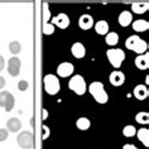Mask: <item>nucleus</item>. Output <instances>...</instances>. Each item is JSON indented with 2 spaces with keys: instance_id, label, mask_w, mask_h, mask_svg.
<instances>
[{
  "instance_id": "f257e3e1",
  "label": "nucleus",
  "mask_w": 149,
  "mask_h": 149,
  "mask_svg": "<svg viewBox=\"0 0 149 149\" xmlns=\"http://www.w3.org/2000/svg\"><path fill=\"white\" fill-rule=\"evenodd\" d=\"M125 46H126L128 49L134 51L139 54L147 53V49H148V43L138 36H130L129 38L126 39Z\"/></svg>"
},
{
  "instance_id": "f03ea898",
  "label": "nucleus",
  "mask_w": 149,
  "mask_h": 149,
  "mask_svg": "<svg viewBox=\"0 0 149 149\" xmlns=\"http://www.w3.org/2000/svg\"><path fill=\"white\" fill-rule=\"evenodd\" d=\"M88 91L99 104H106L107 100H109V96H107L105 88H104L102 82H99V81L92 82L88 86Z\"/></svg>"
},
{
  "instance_id": "7ed1b4c3",
  "label": "nucleus",
  "mask_w": 149,
  "mask_h": 149,
  "mask_svg": "<svg viewBox=\"0 0 149 149\" xmlns=\"http://www.w3.org/2000/svg\"><path fill=\"white\" fill-rule=\"evenodd\" d=\"M43 84H44V90L48 95H57L59 92V80L58 77H56L54 74H47L43 79Z\"/></svg>"
},
{
  "instance_id": "20e7f679",
  "label": "nucleus",
  "mask_w": 149,
  "mask_h": 149,
  "mask_svg": "<svg viewBox=\"0 0 149 149\" xmlns=\"http://www.w3.org/2000/svg\"><path fill=\"white\" fill-rule=\"evenodd\" d=\"M68 87L70 90H72L73 92H76L77 95H84L86 92V81L81 74H74L72 79L68 82Z\"/></svg>"
},
{
  "instance_id": "39448f33",
  "label": "nucleus",
  "mask_w": 149,
  "mask_h": 149,
  "mask_svg": "<svg viewBox=\"0 0 149 149\" xmlns=\"http://www.w3.org/2000/svg\"><path fill=\"white\" fill-rule=\"evenodd\" d=\"M107 59L109 62L113 65V67H120V65L123 63V61L125 59V53L123 49H119V48H111L106 52Z\"/></svg>"
},
{
  "instance_id": "423d86ee",
  "label": "nucleus",
  "mask_w": 149,
  "mask_h": 149,
  "mask_svg": "<svg viewBox=\"0 0 149 149\" xmlns=\"http://www.w3.org/2000/svg\"><path fill=\"white\" fill-rule=\"evenodd\" d=\"M17 143L23 149H31V148H33V145H34V135H33V133L28 132V130L22 132L19 135L17 136Z\"/></svg>"
},
{
  "instance_id": "0eeeda50",
  "label": "nucleus",
  "mask_w": 149,
  "mask_h": 149,
  "mask_svg": "<svg viewBox=\"0 0 149 149\" xmlns=\"http://www.w3.org/2000/svg\"><path fill=\"white\" fill-rule=\"evenodd\" d=\"M51 24H53L61 29H66V28H68V25H70V18L67 17V14L61 13V14H58L57 17L52 18Z\"/></svg>"
},
{
  "instance_id": "6e6552de",
  "label": "nucleus",
  "mask_w": 149,
  "mask_h": 149,
  "mask_svg": "<svg viewBox=\"0 0 149 149\" xmlns=\"http://www.w3.org/2000/svg\"><path fill=\"white\" fill-rule=\"evenodd\" d=\"M73 70H74V67H73L72 63H70V62H62L61 65L57 67V74H58L59 77H68V76L72 74Z\"/></svg>"
},
{
  "instance_id": "1a4fd4ad",
  "label": "nucleus",
  "mask_w": 149,
  "mask_h": 149,
  "mask_svg": "<svg viewBox=\"0 0 149 149\" xmlns=\"http://www.w3.org/2000/svg\"><path fill=\"white\" fill-rule=\"evenodd\" d=\"M109 81L113 86H121L125 82V74L121 72V71H113L110 73V77H109Z\"/></svg>"
},
{
  "instance_id": "9d476101",
  "label": "nucleus",
  "mask_w": 149,
  "mask_h": 149,
  "mask_svg": "<svg viewBox=\"0 0 149 149\" xmlns=\"http://www.w3.org/2000/svg\"><path fill=\"white\" fill-rule=\"evenodd\" d=\"M8 72L9 74L17 77L20 72V59L17 57H12L8 62Z\"/></svg>"
},
{
  "instance_id": "9b49d317",
  "label": "nucleus",
  "mask_w": 149,
  "mask_h": 149,
  "mask_svg": "<svg viewBox=\"0 0 149 149\" xmlns=\"http://www.w3.org/2000/svg\"><path fill=\"white\" fill-rule=\"evenodd\" d=\"M79 25L84 31H88V29H91L92 25H94V19H92V17L88 15V14H84L79 19Z\"/></svg>"
},
{
  "instance_id": "f8f14e48",
  "label": "nucleus",
  "mask_w": 149,
  "mask_h": 149,
  "mask_svg": "<svg viewBox=\"0 0 149 149\" xmlns=\"http://www.w3.org/2000/svg\"><path fill=\"white\" fill-rule=\"evenodd\" d=\"M71 52L76 58H84L85 54H86V49H85V46L80 42H76L72 44L71 47Z\"/></svg>"
},
{
  "instance_id": "ddd939ff",
  "label": "nucleus",
  "mask_w": 149,
  "mask_h": 149,
  "mask_svg": "<svg viewBox=\"0 0 149 149\" xmlns=\"http://www.w3.org/2000/svg\"><path fill=\"white\" fill-rule=\"evenodd\" d=\"M135 66L139 70H147L149 67V53L139 54L135 58Z\"/></svg>"
},
{
  "instance_id": "4468645a",
  "label": "nucleus",
  "mask_w": 149,
  "mask_h": 149,
  "mask_svg": "<svg viewBox=\"0 0 149 149\" xmlns=\"http://www.w3.org/2000/svg\"><path fill=\"white\" fill-rule=\"evenodd\" d=\"M149 95V90L145 85H138L134 88V96L138 99V100H145Z\"/></svg>"
},
{
  "instance_id": "2eb2a0df",
  "label": "nucleus",
  "mask_w": 149,
  "mask_h": 149,
  "mask_svg": "<svg viewBox=\"0 0 149 149\" xmlns=\"http://www.w3.org/2000/svg\"><path fill=\"white\" fill-rule=\"evenodd\" d=\"M6 128H8L6 130L10 133H17L22 128V121L18 118H12L6 121Z\"/></svg>"
},
{
  "instance_id": "dca6fc26",
  "label": "nucleus",
  "mask_w": 149,
  "mask_h": 149,
  "mask_svg": "<svg viewBox=\"0 0 149 149\" xmlns=\"http://www.w3.org/2000/svg\"><path fill=\"white\" fill-rule=\"evenodd\" d=\"M132 20H133V15L128 10L121 12L120 15H119V24H120L121 27H128V25L132 23Z\"/></svg>"
},
{
  "instance_id": "f3484780",
  "label": "nucleus",
  "mask_w": 149,
  "mask_h": 149,
  "mask_svg": "<svg viewBox=\"0 0 149 149\" xmlns=\"http://www.w3.org/2000/svg\"><path fill=\"white\" fill-rule=\"evenodd\" d=\"M95 31L100 36H106L107 33H109V24H107V22L99 20L97 23L95 24Z\"/></svg>"
},
{
  "instance_id": "a211bd4d",
  "label": "nucleus",
  "mask_w": 149,
  "mask_h": 149,
  "mask_svg": "<svg viewBox=\"0 0 149 149\" xmlns=\"http://www.w3.org/2000/svg\"><path fill=\"white\" fill-rule=\"evenodd\" d=\"M149 8V4L148 3H143V1H139V3H133L132 4V10H133V13H135V14H143L145 13L148 10Z\"/></svg>"
},
{
  "instance_id": "6ab92c4d",
  "label": "nucleus",
  "mask_w": 149,
  "mask_h": 149,
  "mask_svg": "<svg viewBox=\"0 0 149 149\" xmlns=\"http://www.w3.org/2000/svg\"><path fill=\"white\" fill-rule=\"evenodd\" d=\"M149 28V22L143 20V19H138L135 22H133V29L135 32H145Z\"/></svg>"
},
{
  "instance_id": "aec40b11",
  "label": "nucleus",
  "mask_w": 149,
  "mask_h": 149,
  "mask_svg": "<svg viewBox=\"0 0 149 149\" xmlns=\"http://www.w3.org/2000/svg\"><path fill=\"white\" fill-rule=\"evenodd\" d=\"M136 135H138V139H139L145 147H148L149 145V130L147 128H141L136 132Z\"/></svg>"
},
{
  "instance_id": "412c9836",
  "label": "nucleus",
  "mask_w": 149,
  "mask_h": 149,
  "mask_svg": "<svg viewBox=\"0 0 149 149\" xmlns=\"http://www.w3.org/2000/svg\"><path fill=\"white\" fill-rule=\"evenodd\" d=\"M105 40H106V44H109V46H111V47L116 46L118 42H119V36H118V33H115V32L107 33L106 37H105Z\"/></svg>"
},
{
  "instance_id": "4be33fe9",
  "label": "nucleus",
  "mask_w": 149,
  "mask_h": 149,
  "mask_svg": "<svg viewBox=\"0 0 149 149\" xmlns=\"http://www.w3.org/2000/svg\"><path fill=\"white\" fill-rule=\"evenodd\" d=\"M90 120H88L87 118H80L79 120L76 121V125L77 128H79L80 130H87L88 128H90Z\"/></svg>"
},
{
  "instance_id": "5701e85b",
  "label": "nucleus",
  "mask_w": 149,
  "mask_h": 149,
  "mask_svg": "<svg viewBox=\"0 0 149 149\" xmlns=\"http://www.w3.org/2000/svg\"><path fill=\"white\" fill-rule=\"evenodd\" d=\"M135 120H136V123H139V124H148L149 123V114L148 113H138L136 114V116H135Z\"/></svg>"
},
{
  "instance_id": "b1692460",
  "label": "nucleus",
  "mask_w": 149,
  "mask_h": 149,
  "mask_svg": "<svg viewBox=\"0 0 149 149\" xmlns=\"http://www.w3.org/2000/svg\"><path fill=\"white\" fill-rule=\"evenodd\" d=\"M136 134V129H135V126H133V125H126L124 129H123V135L126 136V138H132Z\"/></svg>"
},
{
  "instance_id": "393cba45",
  "label": "nucleus",
  "mask_w": 149,
  "mask_h": 149,
  "mask_svg": "<svg viewBox=\"0 0 149 149\" xmlns=\"http://www.w3.org/2000/svg\"><path fill=\"white\" fill-rule=\"evenodd\" d=\"M9 51H10V53H13V54H18L22 51L20 43L17 42V40H14V42H10L9 43Z\"/></svg>"
},
{
  "instance_id": "a878e982",
  "label": "nucleus",
  "mask_w": 149,
  "mask_h": 149,
  "mask_svg": "<svg viewBox=\"0 0 149 149\" xmlns=\"http://www.w3.org/2000/svg\"><path fill=\"white\" fill-rule=\"evenodd\" d=\"M14 102H15V100H14V96L9 92L8 97H6V102H5V111L6 113H9V111H12V109L14 107Z\"/></svg>"
},
{
  "instance_id": "bb28decb",
  "label": "nucleus",
  "mask_w": 149,
  "mask_h": 149,
  "mask_svg": "<svg viewBox=\"0 0 149 149\" xmlns=\"http://www.w3.org/2000/svg\"><path fill=\"white\" fill-rule=\"evenodd\" d=\"M54 33V25L51 24V23H46L43 24V34L46 36H51Z\"/></svg>"
},
{
  "instance_id": "cd10ccee",
  "label": "nucleus",
  "mask_w": 149,
  "mask_h": 149,
  "mask_svg": "<svg viewBox=\"0 0 149 149\" xmlns=\"http://www.w3.org/2000/svg\"><path fill=\"white\" fill-rule=\"evenodd\" d=\"M9 92L8 91H1L0 92V106L4 107L5 106V102H6V97H8Z\"/></svg>"
},
{
  "instance_id": "c85d7f7f",
  "label": "nucleus",
  "mask_w": 149,
  "mask_h": 149,
  "mask_svg": "<svg viewBox=\"0 0 149 149\" xmlns=\"http://www.w3.org/2000/svg\"><path fill=\"white\" fill-rule=\"evenodd\" d=\"M28 87H29V84L27 82V81H24V80L19 81V84H18V90L19 91H25Z\"/></svg>"
},
{
  "instance_id": "c756f323",
  "label": "nucleus",
  "mask_w": 149,
  "mask_h": 149,
  "mask_svg": "<svg viewBox=\"0 0 149 149\" xmlns=\"http://www.w3.org/2000/svg\"><path fill=\"white\" fill-rule=\"evenodd\" d=\"M9 135V132L6 129H0V141L6 140V138Z\"/></svg>"
},
{
  "instance_id": "7c9ffc66",
  "label": "nucleus",
  "mask_w": 149,
  "mask_h": 149,
  "mask_svg": "<svg viewBox=\"0 0 149 149\" xmlns=\"http://www.w3.org/2000/svg\"><path fill=\"white\" fill-rule=\"evenodd\" d=\"M51 19V14H49V10H48L47 6H44V15H43V22L44 24L48 23V20Z\"/></svg>"
},
{
  "instance_id": "2f4dec72",
  "label": "nucleus",
  "mask_w": 149,
  "mask_h": 149,
  "mask_svg": "<svg viewBox=\"0 0 149 149\" xmlns=\"http://www.w3.org/2000/svg\"><path fill=\"white\" fill-rule=\"evenodd\" d=\"M123 149H138L134 144H125L124 147H123Z\"/></svg>"
},
{
  "instance_id": "473e14b6",
  "label": "nucleus",
  "mask_w": 149,
  "mask_h": 149,
  "mask_svg": "<svg viewBox=\"0 0 149 149\" xmlns=\"http://www.w3.org/2000/svg\"><path fill=\"white\" fill-rule=\"evenodd\" d=\"M5 86V79L3 76H0V90Z\"/></svg>"
},
{
  "instance_id": "72a5a7b5",
  "label": "nucleus",
  "mask_w": 149,
  "mask_h": 149,
  "mask_svg": "<svg viewBox=\"0 0 149 149\" xmlns=\"http://www.w3.org/2000/svg\"><path fill=\"white\" fill-rule=\"evenodd\" d=\"M4 65H5V61H4V58L0 56V71H1L3 68H4Z\"/></svg>"
}]
</instances>
